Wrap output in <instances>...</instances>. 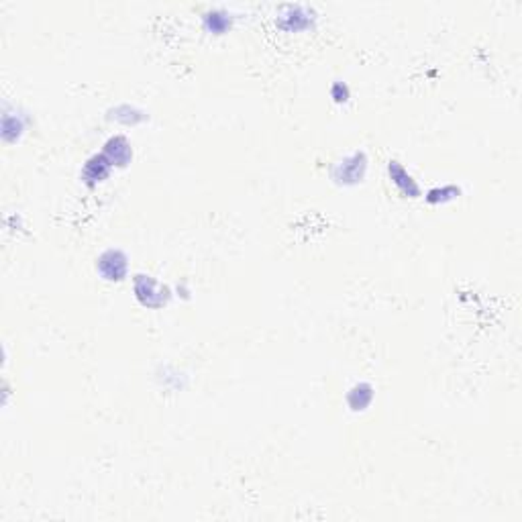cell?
I'll list each match as a JSON object with an SVG mask.
<instances>
[{
	"label": "cell",
	"mask_w": 522,
	"mask_h": 522,
	"mask_svg": "<svg viewBox=\"0 0 522 522\" xmlns=\"http://www.w3.org/2000/svg\"><path fill=\"white\" fill-rule=\"evenodd\" d=\"M105 156L108 157V161L112 165H125L133 156V149H130V145L127 143L125 137H114V139H110L106 143Z\"/></svg>",
	"instance_id": "4"
},
{
	"label": "cell",
	"mask_w": 522,
	"mask_h": 522,
	"mask_svg": "<svg viewBox=\"0 0 522 522\" xmlns=\"http://www.w3.org/2000/svg\"><path fill=\"white\" fill-rule=\"evenodd\" d=\"M371 388L367 384H359L353 390L349 392V404L353 406V410H364L367 404L371 402Z\"/></svg>",
	"instance_id": "7"
},
{
	"label": "cell",
	"mask_w": 522,
	"mask_h": 522,
	"mask_svg": "<svg viewBox=\"0 0 522 522\" xmlns=\"http://www.w3.org/2000/svg\"><path fill=\"white\" fill-rule=\"evenodd\" d=\"M364 172H366V157L364 154H355L335 167V178L339 182H357L364 178Z\"/></svg>",
	"instance_id": "3"
},
{
	"label": "cell",
	"mask_w": 522,
	"mask_h": 522,
	"mask_svg": "<svg viewBox=\"0 0 522 522\" xmlns=\"http://www.w3.org/2000/svg\"><path fill=\"white\" fill-rule=\"evenodd\" d=\"M98 271L110 282H119L127 274V258L119 249H108L98 260Z\"/></svg>",
	"instance_id": "2"
},
{
	"label": "cell",
	"mask_w": 522,
	"mask_h": 522,
	"mask_svg": "<svg viewBox=\"0 0 522 522\" xmlns=\"http://www.w3.org/2000/svg\"><path fill=\"white\" fill-rule=\"evenodd\" d=\"M390 176L394 184L408 196H417L418 194V186L417 182L406 174V170L398 163V161H390Z\"/></svg>",
	"instance_id": "6"
},
{
	"label": "cell",
	"mask_w": 522,
	"mask_h": 522,
	"mask_svg": "<svg viewBox=\"0 0 522 522\" xmlns=\"http://www.w3.org/2000/svg\"><path fill=\"white\" fill-rule=\"evenodd\" d=\"M110 165H112V163L108 161V157L106 156L92 157V159L86 163V167H84V178H86V182L94 184L105 180L106 176H108V167H110Z\"/></svg>",
	"instance_id": "5"
},
{
	"label": "cell",
	"mask_w": 522,
	"mask_h": 522,
	"mask_svg": "<svg viewBox=\"0 0 522 522\" xmlns=\"http://www.w3.org/2000/svg\"><path fill=\"white\" fill-rule=\"evenodd\" d=\"M135 292H137V298L145 304V306H151V308H157L161 304H165V288H159L154 278L149 276H137L135 280Z\"/></svg>",
	"instance_id": "1"
}]
</instances>
